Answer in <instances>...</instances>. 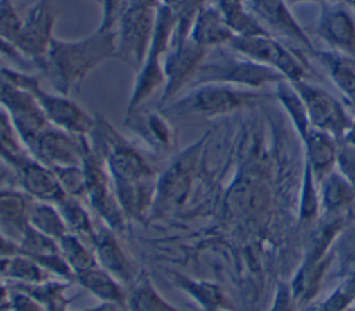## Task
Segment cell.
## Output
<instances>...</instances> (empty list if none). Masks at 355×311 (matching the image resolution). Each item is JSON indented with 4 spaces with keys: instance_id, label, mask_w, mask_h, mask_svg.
<instances>
[{
    "instance_id": "obj_1",
    "label": "cell",
    "mask_w": 355,
    "mask_h": 311,
    "mask_svg": "<svg viewBox=\"0 0 355 311\" xmlns=\"http://www.w3.org/2000/svg\"><path fill=\"white\" fill-rule=\"evenodd\" d=\"M116 58L115 32L96 31L86 37L62 40L54 37L47 54L35 65L54 92L69 96L85 78L103 62Z\"/></svg>"
},
{
    "instance_id": "obj_2",
    "label": "cell",
    "mask_w": 355,
    "mask_h": 311,
    "mask_svg": "<svg viewBox=\"0 0 355 311\" xmlns=\"http://www.w3.org/2000/svg\"><path fill=\"white\" fill-rule=\"evenodd\" d=\"M266 96L261 89H247L226 83H202L187 89L162 108L179 118L211 119L254 104Z\"/></svg>"
},
{
    "instance_id": "obj_3",
    "label": "cell",
    "mask_w": 355,
    "mask_h": 311,
    "mask_svg": "<svg viewBox=\"0 0 355 311\" xmlns=\"http://www.w3.org/2000/svg\"><path fill=\"white\" fill-rule=\"evenodd\" d=\"M222 47L215 49V56L207 54L187 89L202 83H226L247 89H263L284 81L277 71L240 56L226 46V49Z\"/></svg>"
},
{
    "instance_id": "obj_4",
    "label": "cell",
    "mask_w": 355,
    "mask_h": 311,
    "mask_svg": "<svg viewBox=\"0 0 355 311\" xmlns=\"http://www.w3.org/2000/svg\"><path fill=\"white\" fill-rule=\"evenodd\" d=\"M3 69L14 83L29 90L35 96L50 125L78 136H87L92 132L94 117L69 96L44 90L40 86V75H33L11 67H3Z\"/></svg>"
},
{
    "instance_id": "obj_5",
    "label": "cell",
    "mask_w": 355,
    "mask_h": 311,
    "mask_svg": "<svg viewBox=\"0 0 355 311\" xmlns=\"http://www.w3.org/2000/svg\"><path fill=\"white\" fill-rule=\"evenodd\" d=\"M173 28L175 19L172 11L168 7L158 4L150 47L141 65L136 71V78L128 101L126 114L139 110L140 106L148 97H151L161 85L165 83L164 62H161V57H165L171 46Z\"/></svg>"
},
{
    "instance_id": "obj_6",
    "label": "cell",
    "mask_w": 355,
    "mask_h": 311,
    "mask_svg": "<svg viewBox=\"0 0 355 311\" xmlns=\"http://www.w3.org/2000/svg\"><path fill=\"white\" fill-rule=\"evenodd\" d=\"M226 47L240 56L277 71L288 82H297L306 79L308 76L306 65L298 57L300 51L284 46L270 35H234Z\"/></svg>"
},
{
    "instance_id": "obj_7",
    "label": "cell",
    "mask_w": 355,
    "mask_h": 311,
    "mask_svg": "<svg viewBox=\"0 0 355 311\" xmlns=\"http://www.w3.org/2000/svg\"><path fill=\"white\" fill-rule=\"evenodd\" d=\"M157 7L128 3L116 24V58L130 65L135 71L139 69L148 51Z\"/></svg>"
},
{
    "instance_id": "obj_8",
    "label": "cell",
    "mask_w": 355,
    "mask_h": 311,
    "mask_svg": "<svg viewBox=\"0 0 355 311\" xmlns=\"http://www.w3.org/2000/svg\"><path fill=\"white\" fill-rule=\"evenodd\" d=\"M82 168L85 172L86 200L90 207L104 221L107 228L115 233L123 232L126 218L118 204L112 179L104 161L92 151L90 144L85 154Z\"/></svg>"
},
{
    "instance_id": "obj_9",
    "label": "cell",
    "mask_w": 355,
    "mask_h": 311,
    "mask_svg": "<svg viewBox=\"0 0 355 311\" xmlns=\"http://www.w3.org/2000/svg\"><path fill=\"white\" fill-rule=\"evenodd\" d=\"M201 142L190 146L184 153L175 157L164 172L157 176L153 215L166 214L184 203L193 185V176L200 156Z\"/></svg>"
},
{
    "instance_id": "obj_10",
    "label": "cell",
    "mask_w": 355,
    "mask_h": 311,
    "mask_svg": "<svg viewBox=\"0 0 355 311\" xmlns=\"http://www.w3.org/2000/svg\"><path fill=\"white\" fill-rule=\"evenodd\" d=\"M0 108L10 115L26 149L36 136L50 125L35 96L29 90L14 83L6 75L3 67L0 68Z\"/></svg>"
},
{
    "instance_id": "obj_11",
    "label": "cell",
    "mask_w": 355,
    "mask_h": 311,
    "mask_svg": "<svg viewBox=\"0 0 355 311\" xmlns=\"http://www.w3.org/2000/svg\"><path fill=\"white\" fill-rule=\"evenodd\" d=\"M290 83L295 87L306 108L311 126L331 135L337 142L341 140L352 122L341 101L308 79Z\"/></svg>"
},
{
    "instance_id": "obj_12",
    "label": "cell",
    "mask_w": 355,
    "mask_h": 311,
    "mask_svg": "<svg viewBox=\"0 0 355 311\" xmlns=\"http://www.w3.org/2000/svg\"><path fill=\"white\" fill-rule=\"evenodd\" d=\"M31 156L50 169L83 164L89 150L87 136H78L53 125L46 126L28 147Z\"/></svg>"
},
{
    "instance_id": "obj_13",
    "label": "cell",
    "mask_w": 355,
    "mask_h": 311,
    "mask_svg": "<svg viewBox=\"0 0 355 311\" xmlns=\"http://www.w3.org/2000/svg\"><path fill=\"white\" fill-rule=\"evenodd\" d=\"M58 10L51 0H37L22 17V28L15 49L35 65L47 54L53 42Z\"/></svg>"
},
{
    "instance_id": "obj_14",
    "label": "cell",
    "mask_w": 355,
    "mask_h": 311,
    "mask_svg": "<svg viewBox=\"0 0 355 311\" xmlns=\"http://www.w3.org/2000/svg\"><path fill=\"white\" fill-rule=\"evenodd\" d=\"M209 50L198 46L190 37L169 46L164 57L165 83L159 100V107L171 103L184 87H189L194 74L207 57Z\"/></svg>"
},
{
    "instance_id": "obj_15",
    "label": "cell",
    "mask_w": 355,
    "mask_h": 311,
    "mask_svg": "<svg viewBox=\"0 0 355 311\" xmlns=\"http://www.w3.org/2000/svg\"><path fill=\"white\" fill-rule=\"evenodd\" d=\"M248 11L273 36L291 43L294 50H306L312 54L316 49L305 31L290 12L286 0H247Z\"/></svg>"
},
{
    "instance_id": "obj_16",
    "label": "cell",
    "mask_w": 355,
    "mask_h": 311,
    "mask_svg": "<svg viewBox=\"0 0 355 311\" xmlns=\"http://www.w3.org/2000/svg\"><path fill=\"white\" fill-rule=\"evenodd\" d=\"M316 35L329 50L355 60V17L341 1L326 0L320 3Z\"/></svg>"
},
{
    "instance_id": "obj_17",
    "label": "cell",
    "mask_w": 355,
    "mask_h": 311,
    "mask_svg": "<svg viewBox=\"0 0 355 311\" xmlns=\"http://www.w3.org/2000/svg\"><path fill=\"white\" fill-rule=\"evenodd\" d=\"M92 249L94 251L97 264L111 276H114L122 286L130 287L136 282L137 278H135V269L119 246L114 230L105 226L97 232Z\"/></svg>"
},
{
    "instance_id": "obj_18",
    "label": "cell",
    "mask_w": 355,
    "mask_h": 311,
    "mask_svg": "<svg viewBox=\"0 0 355 311\" xmlns=\"http://www.w3.org/2000/svg\"><path fill=\"white\" fill-rule=\"evenodd\" d=\"M33 199L21 187H0V230L18 242L29 228V210Z\"/></svg>"
},
{
    "instance_id": "obj_19",
    "label": "cell",
    "mask_w": 355,
    "mask_h": 311,
    "mask_svg": "<svg viewBox=\"0 0 355 311\" xmlns=\"http://www.w3.org/2000/svg\"><path fill=\"white\" fill-rule=\"evenodd\" d=\"M15 175L19 187L33 200L58 204L67 196L55 174L35 158L25 164Z\"/></svg>"
},
{
    "instance_id": "obj_20",
    "label": "cell",
    "mask_w": 355,
    "mask_h": 311,
    "mask_svg": "<svg viewBox=\"0 0 355 311\" xmlns=\"http://www.w3.org/2000/svg\"><path fill=\"white\" fill-rule=\"evenodd\" d=\"M234 36L222 14L214 6H202L198 11L189 37L198 46L209 50L226 46Z\"/></svg>"
},
{
    "instance_id": "obj_21",
    "label": "cell",
    "mask_w": 355,
    "mask_h": 311,
    "mask_svg": "<svg viewBox=\"0 0 355 311\" xmlns=\"http://www.w3.org/2000/svg\"><path fill=\"white\" fill-rule=\"evenodd\" d=\"M312 57L322 65L343 96L355 106V60L329 49H316Z\"/></svg>"
},
{
    "instance_id": "obj_22",
    "label": "cell",
    "mask_w": 355,
    "mask_h": 311,
    "mask_svg": "<svg viewBox=\"0 0 355 311\" xmlns=\"http://www.w3.org/2000/svg\"><path fill=\"white\" fill-rule=\"evenodd\" d=\"M73 279L101 303L115 304L126 308L128 290H125V286H122L98 264L76 274Z\"/></svg>"
},
{
    "instance_id": "obj_23",
    "label": "cell",
    "mask_w": 355,
    "mask_h": 311,
    "mask_svg": "<svg viewBox=\"0 0 355 311\" xmlns=\"http://www.w3.org/2000/svg\"><path fill=\"white\" fill-rule=\"evenodd\" d=\"M302 142L305 143L306 164L311 168L315 180L320 183L322 179L333 171V165H336L338 142L331 135L316 128H311Z\"/></svg>"
},
{
    "instance_id": "obj_24",
    "label": "cell",
    "mask_w": 355,
    "mask_h": 311,
    "mask_svg": "<svg viewBox=\"0 0 355 311\" xmlns=\"http://www.w3.org/2000/svg\"><path fill=\"white\" fill-rule=\"evenodd\" d=\"M126 125L140 133L141 137L151 146L161 150H169L175 142L173 129L162 114L153 112H130L126 117Z\"/></svg>"
},
{
    "instance_id": "obj_25",
    "label": "cell",
    "mask_w": 355,
    "mask_h": 311,
    "mask_svg": "<svg viewBox=\"0 0 355 311\" xmlns=\"http://www.w3.org/2000/svg\"><path fill=\"white\" fill-rule=\"evenodd\" d=\"M33 157L21 140L10 115L0 108V161L15 174Z\"/></svg>"
},
{
    "instance_id": "obj_26",
    "label": "cell",
    "mask_w": 355,
    "mask_h": 311,
    "mask_svg": "<svg viewBox=\"0 0 355 311\" xmlns=\"http://www.w3.org/2000/svg\"><path fill=\"white\" fill-rule=\"evenodd\" d=\"M28 222L32 229L57 242L69 233L60 210L51 203L33 200L29 210Z\"/></svg>"
},
{
    "instance_id": "obj_27",
    "label": "cell",
    "mask_w": 355,
    "mask_h": 311,
    "mask_svg": "<svg viewBox=\"0 0 355 311\" xmlns=\"http://www.w3.org/2000/svg\"><path fill=\"white\" fill-rule=\"evenodd\" d=\"M60 210L68 232L82 239L89 246H93L96 239V229L92 222V218L86 208L82 204V200L65 196L58 204H55Z\"/></svg>"
},
{
    "instance_id": "obj_28",
    "label": "cell",
    "mask_w": 355,
    "mask_h": 311,
    "mask_svg": "<svg viewBox=\"0 0 355 311\" xmlns=\"http://www.w3.org/2000/svg\"><path fill=\"white\" fill-rule=\"evenodd\" d=\"M173 282L182 292L190 296L204 311L226 310L229 307L223 293L215 285L193 280L180 274H173Z\"/></svg>"
},
{
    "instance_id": "obj_29",
    "label": "cell",
    "mask_w": 355,
    "mask_h": 311,
    "mask_svg": "<svg viewBox=\"0 0 355 311\" xmlns=\"http://www.w3.org/2000/svg\"><path fill=\"white\" fill-rule=\"evenodd\" d=\"M126 311H179L169 304L147 278L136 279L126 293Z\"/></svg>"
},
{
    "instance_id": "obj_30",
    "label": "cell",
    "mask_w": 355,
    "mask_h": 311,
    "mask_svg": "<svg viewBox=\"0 0 355 311\" xmlns=\"http://www.w3.org/2000/svg\"><path fill=\"white\" fill-rule=\"evenodd\" d=\"M275 87H276V97H277L279 103L286 110V112L288 114V117L291 119V124L294 125L295 131L300 133L301 139L304 140L312 126H311V122L308 118L306 108H305L298 92L286 79L276 83Z\"/></svg>"
},
{
    "instance_id": "obj_31",
    "label": "cell",
    "mask_w": 355,
    "mask_h": 311,
    "mask_svg": "<svg viewBox=\"0 0 355 311\" xmlns=\"http://www.w3.org/2000/svg\"><path fill=\"white\" fill-rule=\"evenodd\" d=\"M322 204L327 212H338L355 200L349 183L338 171H330L320 182Z\"/></svg>"
},
{
    "instance_id": "obj_32",
    "label": "cell",
    "mask_w": 355,
    "mask_h": 311,
    "mask_svg": "<svg viewBox=\"0 0 355 311\" xmlns=\"http://www.w3.org/2000/svg\"><path fill=\"white\" fill-rule=\"evenodd\" d=\"M58 246L61 255L73 272V276L97 264L93 249L72 233H67L64 237H61Z\"/></svg>"
},
{
    "instance_id": "obj_33",
    "label": "cell",
    "mask_w": 355,
    "mask_h": 311,
    "mask_svg": "<svg viewBox=\"0 0 355 311\" xmlns=\"http://www.w3.org/2000/svg\"><path fill=\"white\" fill-rule=\"evenodd\" d=\"M62 190L67 196L83 200L86 199V185H85V172L82 165L78 167H64V168H55L51 169Z\"/></svg>"
},
{
    "instance_id": "obj_34",
    "label": "cell",
    "mask_w": 355,
    "mask_h": 311,
    "mask_svg": "<svg viewBox=\"0 0 355 311\" xmlns=\"http://www.w3.org/2000/svg\"><path fill=\"white\" fill-rule=\"evenodd\" d=\"M22 17L11 0H0V39L15 47L22 28Z\"/></svg>"
},
{
    "instance_id": "obj_35",
    "label": "cell",
    "mask_w": 355,
    "mask_h": 311,
    "mask_svg": "<svg viewBox=\"0 0 355 311\" xmlns=\"http://www.w3.org/2000/svg\"><path fill=\"white\" fill-rule=\"evenodd\" d=\"M318 212V193L315 189V178L305 162V174L302 182V193H301V219L308 221L312 219Z\"/></svg>"
},
{
    "instance_id": "obj_36",
    "label": "cell",
    "mask_w": 355,
    "mask_h": 311,
    "mask_svg": "<svg viewBox=\"0 0 355 311\" xmlns=\"http://www.w3.org/2000/svg\"><path fill=\"white\" fill-rule=\"evenodd\" d=\"M336 165L337 171L349 183L355 193V146L338 140Z\"/></svg>"
},
{
    "instance_id": "obj_37",
    "label": "cell",
    "mask_w": 355,
    "mask_h": 311,
    "mask_svg": "<svg viewBox=\"0 0 355 311\" xmlns=\"http://www.w3.org/2000/svg\"><path fill=\"white\" fill-rule=\"evenodd\" d=\"M4 307L7 311H46V307L37 299L21 287L8 293Z\"/></svg>"
},
{
    "instance_id": "obj_38",
    "label": "cell",
    "mask_w": 355,
    "mask_h": 311,
    "mask_svg": "<svg viewBox=\"0 0 355 311\" xmlns=\"http://www.w3.org/2000/svg\"><path fill=\"white\" fill-rule=\"evenodd\" d=\"M101 22L98 31L115 32L116 24L128 4V0H101Z\"/></svg>"
},
{
    "instance_id": "obj_39",
    "label": "cell",
    "mask_w": 355,
    "mask_h": 311,
    "mask_svg": "<svg viewBox=\"0 0 355 311\" xmlns=\"http://www.w3.org/2000/svg\"><path fill=\"white\" fill-rule=\"evenodd\" d=\"M338 251L345 261L355 262V228L345 232L338 246Z\"/></svg>"
},
{
    "instance_id": "obj_40",
    "label": "cell",
    "mask_w": 355,
    "mask_h": 311,
    "mask_svg": "<svg viewBox=\"0 0 355 311\" xmlns=\"http://www.w3.org/2000/svg\"><path fill=\"white\" fill-rule=\"evenodd\" d=\"M19 254H22L19 243L12 240L0 230V258H10Z\"/></svg>"
},
{
    "instance_id": "obj_41",
    "label": "cell",
    "mask_w": 355,
    "mask_h": 311,
    "mask_svg": "<svg viewBox=\"0 0 355 311\" xmlns=\"http://www.w3.org/2000/svg\"><path fill=\"white\" fill-rule=\"evenodd\" d=\"M293 303L294 301L290 297V292L287 290V287L283 286V287H280L270 311H293V308H294Z\"/></svg>"
},
{
    "instance_id": "obj_42",
    "label": "cell",
    "mask_w": 355,
    "mask_h": 311,
    "mask_svg": "<svg viewBox=\"0 0 355 311\" xmlns=\"http://www.w3.org/2000/svg\"><path fill=\"white\" fill-rule=\"evenodd\" d=\"M15 183L18 185L15 172L8 165H6L3 161H0V187L12 186Z\"/></svg>"
},
{
    "instance_id": "obj_43",
    "label": "cell",
    "mask_w": 355,
    "mask_h": 311,
    "mask_svg": "<svg viewBox=\"0 0 355 311\" xmlns=\"http://www.w3.org/2000/svg\"><path fill=\"white\" fill-rule=\"evenodd\" d=\"M341 140H343V142H345V143H348V144L355 146V118H352L351 126L348 128L347 133L344 135V137H343Z\"/></svg>"
},
{
    "instance_id": "obj_44",
    "label": "cell",
    "mask_w": 355,
    "mask_h": 311,
    "mask_svg": "<svg viewBox=\"0 0 355 311\" xmlns=\"http://www.w3.org/2000/svg\"><path fill=\"white\" fill-rule=\"evenodd\" d=\"M7 299H8V293H7L6 287L0 283V307H4V305H6Z\"/></svg>"
},
{
    "instance_id": "obj_45",
    "label": "cell",
    "mask_w": 355,
    "mask_h": 311,
    "mask_svg": "<svg viewBox=\"0 0 355 311\" xmlns=\"http://www.w3.org/2000/svg\"><path fill=\"white\" fill-rule=\"evenodd\" d=\"M286 1H288V3H301V1H320V3H323V1H326V0H286ZM337 1H343V0H337Z\"/></svg>"
},
{
    "instance_id": "obj_46",
    "label": "cell",
    "mask_w": 355,
    "mask_h": 311,
    "mask_svg": "<svg viewBox=\"0 0 355 311\" xmlns=\"http://www.w3.org/2000/svg\"><path fill=\"white\" fill-rule=\"evenodd\" d=\"M345 3L352 8V11L355 12V0H345Z\"/></svg>"
},
{
    "instance_id": "obj_47",
    "label": "cell",
    "mask_w": 355,
    "mask_h": 311,
    "mask_svg": "<svg viewBox=\"0 0 355 311\" xmlns=\"http://www.w3.org/2000/svg\"><path fill=\"white\" fill-rule=\"evenodd\" d=\"M1 67H8V65H7V61L0 56V68H1Z\"/></svg>"
},
{
    "instance_id": "obj_48",
    "label": "cell",
    "mask_w": 355,
    "mask_h": 311,
    "mask_svg": "<svg viewBox=\"0 0 355 311\" xmlns=\"http://www.w3.org/2000/svg\"><path fill=\"white\" fill-rule=\"evenodd\" d=\"M115 311H126V308H123V307H116Z\"/></svg>"
},
{
    "instance_id": "obj_49",
    "label": "cell",
    "mask_w": 355,
    "mask_h": 311,
    "mask_svg": "<svg viewBox=\"0 0 355 311\" xmlns=\"http://www.w3.org/2000/svg\"><path fill=\"white\" fill-rule=\"evenodd\" d=\"M0 311H7V310H6V307H0Z\"/></svg>"
},
{
    "instance_id": "obj_50",
    "label": "cell",
    "mask_w": 355,
    "mask_h": 311,
    "mask_svg": "<svg viewBox=\"0 0 355 311\" xmlns=\"http://www.w3.org/2000/svg\"><path fill=\"white\" fill-rule=\"evenodd\" d=\"M93 1H96V3H101V0H93Z\"/></svg>"
},
{
    "instance_id": "obj_51",
    "label": "cell",
    "mask_w": 355,
    "mask_h": 311,
    "mask_svg": "<svg viewBox=\"0 0 355 311\" xmlns=\"http://www.w3.org/2000/svg\"><path fill=\"white\" fill-rule=\"evenodd\" d=\"M216 311H226V310H216Z\"/></svg>"
}]
</instances>
